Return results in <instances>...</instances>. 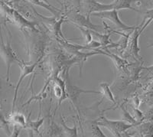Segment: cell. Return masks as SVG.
Returning a JSON list of instances; mask_svg holds the SVG:
<instances>
[{
    "label": "cell",
    "mask_w": 153,
    "mask_h": 137,
    "mask_svg": "<svg viewBox=\"0 0 153 137\" xmlns=\"http://www.w3.org/2000/svg\"><path fill=\"white\" fill-rule=\"evenodd\" d=\"M144 14H145V19H143V20L146 21V19L153 20V9H149V10H147L146 12H144Z\"/></svg>",
    "instance_id": "cell-26"
},
{
    "label": "cell",
    "mask_w": 153,
    "mask_h": 137,
    "mask_svg": "<svg viewBox=\"0 0 153 137\" xmlns=\"http://www.w3.org/2000/svg\"><path fill=\"white\" fill-rule=\"evenodd\" d=\"M0 129H2L8 136L11 135L9 122L8 121V120L5 119V116H4V114L1 110H0Z\"/></svg>",
    "instance_id": "cell-21"
},
{
    "label": "cell",
    "mask_w": 153,
    "mask_h": 137,
    "mask_svg": "<svg viewBox=\"0 0 153 137\" xmlns=\"http://www.w3.org/2000/svg\"><path fill=\"white\" fill-rule=\"evenodd\" d=\"M142 137H153V124L151 123H144L138 127Z\"/></svg>",
    "instance_id": "cell-14"
},
{
    "label": "cell",
    "mask_w": 153,
    "mask_h": 137,
    "mask_svg": "<svg viewBox=\"0 0 153 137\" xmlns=\"http://www.w3.org/2000/svg\"><path fill=\"white\" fill-rule=\"evenodd\" d=\"M152 119H153V116H152Z\"/></svg>",
    "instance_id": "cell-34"
},
{
    "label": "cell",
    "mask_w": 153,
    "mask_h": 137,
    "mask_svg": "<svg viewBox=\"0 0 153 137\" xmlns=\"http://www.w3.org/2000/svg\"><path fill=\"white\" fill-rule=\"evenodd\" d=\"M76 27H77V28L80 29V31H81L82 35H83L84 39H85L86 44L88 45V44L91 43V42L93 41V39H92V35H91L90 30L86 29V28H82V27H79V26H76Z\"/></svg>",
    "instance_id": "cell-23"
},
{
    "label": "cell",
    "mask_w": 153,
    "mask_h": 137,
    "mask_svg": "<svg viewBox=\"0 0 153 137\" xmlns=\"http://www.w3.org/2000/svg\"><path fill=\"white\" fill-rule=\"evenodd\" d=\"M98 126H102L110 130V132L114 136V137H122L121 134L126 132L127 130L136 125L129 124L122 120H110L105 116H100L98 120L94 121Z\"/></svg>",
    "instance_id": "cell-1"
},
{
    "label": "cell",
    "mask_w": 153,
    "mask_h": 137,
    "mask_svg": "<svg viewBox=\"0 0 153 137\" xmlns=\"http://www.w3.org/2000/svg\"><path fill=\"white\" fill-rule=\"evenodd\" d=\"M67 80L66 82V91L68 98H69L71 101L73 106L77 109L78 113H80V110L78 108V99L79 97L81 94H100V91H96V90H87L84 89H81L76 86L72 85L71 83H70L69 79H68V75L66 76Z\"/></svg>",
    "instance_id": "cell-5"
},
{
    "label": "cell",
    "mask_w": 153,
    "mask_h": 137,
    "mask_svg": "<svg viewBox=\"0 0 153 137\" xmlns=\"http://www.w3.org/2000/svg\"><path fill=\"white\" fill-rule=\"evenodd\" d=\"M38 64V61L35 62V64H29V65H27L25 63H23L22 61L21 63H19V65L20 67V69H21V74L19 77V81L17 83V85H16V89H15V93H14V97H13V101H12V113H14L15 107H16V99H17L18 96V92H19V89L20 85H21L22 82L23 81V80L25 79V77L27 76V75L31 74V73H33L34 70L36 68L37 65Z\"/></svg>",
    "instance_id": "cell-8"
},
{
    "label": "cell",
    "mask_w": 153,
    "mask_h": 137,
    "mask_svg": "<svg viewBox=\"0 0 153 137\" xmlns=\"http://www.w3.org/2000/svg\"><path fill=\"white\" fill-rule=\"evenodd\" d=\"M29 2H31V3L34 4V5H38V6H41V7L44 8V9H47V10H48L51 13H52L54 16H59L60 12H58V10H57L56 8L53 7V6H51V5H49L48 3H45V2H44L43 1H40V0H30Z\"/></svg>",
    "instance_id": "cell-15"
},
{
    "label": "cell",
    "mask_w": 153,
    "mask_h": 137,
    "mask_svg": "<svg viewBox=\"0 0 153 137\" xmlns=\"http://www.w3.org/2000/svg\"><path fill=\"white\" fill-rule=\"evenodd\" d=\"M100 87L101 90V91H100V94H102L105 98H106L107 100L111 101L113 103H117L116 99H115L114 96H113V93H112L111 90L110 88V85L107 83H101L100 84Z\"/></svg>",
    "instance_id": "cell-13"
},
{
    "label": "cell",
    "mask_w": 153,
    "mask_h": 137,
    "mask_svg": "<svg viewBox=\"0 0 153 137\" xmlns=\"http://www.w3.org/2000/svg\"><path fill=\"white\" fill-rule=\"evenodd\" d=\"M2 35H1V34H0V42H1V40H2Z\"/></svg>",
    "instance_id": "cell-31"
},
{
    "label": "cell",
    "mask_w": 153,
    "mask_h": 137,
    "mask_svg": "<svg viewBox=\"0 0 153 137\" xmlns=\"http://www.w3.org/2000/svg\"><path fill=\"white\" fill-rule=\"evenodd\" d=\"M121 136H122V137H133V136H132L129 135V134L127 132L123 133L121 134Z\"/></svg>",
    "instance_id": "cell-28"
},
{
    "label": "cell",
    "mask_w": 153,
    "mask_h": 137,
    "mask_svg": "<svg viewBox=\"0 0 153 137\" xmlns=\"http://www.w3.org/2000/svg\"><path fill=\"white\" fill-rule=\"evenodd\" d=\"M0 93H1V83H0Z\"/></svg>",
    "instance_id": "cell-32"
},
{
    "label": "cell",
    "mask_w": 153,
    "mask_h": 137,
    "mask_svg": "<svg viewBox=\"0 0 153 137\" xmlns=\"http://www.w3.org/2000/svg\"><path fill=\"white\" fill-rule=\"evenodd\" d=\"M28 137H34V132L32 130H28Z\"/></svg>",
    "instance_id": "cell-29"
},
{
    "label": "cell",
    "mask_w": 153,
    "mask_h": 137,
    "mask_svg": "<svg viewBox=\"0 0 153 137\" xmlns=\"http://www.w3.org/2000/svg\"><path fill=\"white\" fill-rule=\"evenodd\" d=\"M0 56L2 57V59L5 61L6 64V80L7 82L9 81V76H10V68L13 63L18 62L21 63L22 61L18 58L15 51L12 49L11 46V43L8 42L7 43H5L3 40H1L0 42Z\"/></svg>",
    "instance_id": "cell-4"
},
{
    "label": "cell",
    "mask_w": 153,
    "mask_h": 137,
    "mask_svg": "<svg viewBox=\"0 0 153 137\" xmlns=\"http://www.w3.org/2000/svg\"><path fill=\"white\" fill-rule=\"evenodd\" d=\"M0 5L2 6L6 16L9 18L10 21L15 23L18 27H19L20 28H29L35 31H38V30L35 28V25H37L36 22L27 20L19 12L15 10L14 9L10 8L2 2H0Z\"/></svg>",
    "instance_id": "cell-3"
},
{
    "label": "cell",
    "mask_w": 153,
    "mask_h": 137,
    "mask_svg": "<svg viewBox=\"0 0 153 137\" xmlns=\"http://www.w3.org/2000/svg\"><path fill=\"white\" fill-rule=\"evenodd\" d=\"M152 19H148L147 22L146 23H145L146 21H143L140 25L136 26V28L129 33L126 48L128 47L129 54L133 56L136 59L140 60L142 58L139 56V51H140V49H139V44H138L139 36H140L142 32L144 31L145 28L152 22Z\"/></svg>",
    "instance_id": "cell-2"
},
{
    "label": "cell",
    "mask_w": 153,
    "mask_h": 137,
    "mask_svg": "<svg viewBox=\"0 0 153 137\" xmlns=\"http://www.w3.org/2000/svg\"><path fill=\"white\" fill-rule=\"evenodd\" d=\"M22 129V127H19V126L14 125L13 127V130H12V133L9 136V137H19V134L21 133V130Z\"/></svg>",
    "instance_id": "cell-25"
},
{
    "label": "cell",
    "mask_w": 153,
    "mask_h": 137,
    "mask_svg": "<svg viewBox=\"0 0 153 137\" xmlns=\"http://www.w3.org/2000/svg\"><path fill=\"white\" fill-rule=\"evenodd\" d=\"M132 101H133V103H134V107H136V108H138L139 107V97H135L132 99Z\"/></svg>",
    "instance_id": "cell-27"
},
{
    "label": "cell",
    "mask_w": 153,
    "mask_h": 137,
    "mask_svg": "<svg viewBox=\"0 0 153 137\" xmlns=\"http://www.w3.org/2000/svg\"><path fill=\"white\" fill-rule=\"evenodd\" d=\"M90 31H91V35L96 36V38H97V42H99L101 44V45L103 46V47H107V45L110 43V33L99 34L98 32H97V31H91V30H90Z\"/></svg>",
    "instance_id": "cell-17"
},
{
    "label": "cell",
    "mask_w": 153,
    "mask_h": 137,
    "mask_svg": "<svg viewBox=\"0 0 153 137\" xmlns=\"http://www.w3.org/2000/svg\"><path fill=\"white\" fill-rule=\"evenodd\" d=\"M93 124L91 125V133H92L93 137H107L103 131L100 130L99 126L97 125L94 122H92Z\"/></svg>",
    "instance_id": "cell-22"
},
{
    "label": "cell",
    "mask_w": 153,
    "mask_h": 137,
    "mask_svg": "<svg viewBox=\"0 0 153 137\" xmlns=\"http://www.w3.org/2000/svg\"><path fill=\"white\" fill-rule=\"evenodd\" d=\"M53 93H54V97L58 100V105H61L63 101L68 98L66 91V82L58 76H57L54 79Z\"/></svg>",
    "instance_id": "cell-10"
},
{
    "label": "cell",
    "mask_w": 153,
    "mask_h": 137,
    "mask_svg": "<svg viewBox=\"0 0 153 137\" xmlns=\"http://www.w3.org/2000/svg\"><path fill=\"white\" fill-rule=\"evenodd\" d=\"M64 21H65V17L64 16H61L59 21H54V22H53V31H54V35L58 37V38H61L63 41H66V38L64 37L62 31H61V25H62Z\"/></svg>",
    "instance_id": "cell-19"
},
{
    "label": "cell",
    "mask_w": 153,
    "mask_h": 137,
    "mask_svg": "<svg viewBox=\"0 0 153 137\" xmlns=\"http://www.w3.org/2000/svg\"><path fill=\"white\" fill-rule=\"evenodd\" d=\"M8 121L9 123H13L14 125L19 126V127L25 128V124H26V119L25 116L22 113H12L9 115Z\"/></svg>",
    "instance_id": "cell-12"
},
{
    "label": "cell",
    "mask_w": 153,
    "mask_h": 137,
    "mask_svg": "<svg viewBox=\"0 0 153 137\" xmlns=\"http://www.w3.org/2000/svg\"><path fill=\"white\" fill-rule=\"evenodd\" d=\"M106 52L107 53V55L106 56H109V57H110V58L113 60V62H114V64H115V65H116V67H117L118 69H120V70L123 69V68L126 66L127 64H128V62H127L126 60H123V59H122V58H120V57H118V56L116 55V54H112V53H108L107 51H106Z\"/></svg>",
    "instance_id": "cell-20"
},
{
    "label": "cell",
    "mask_w": 153,
    "mask_h": 137,
    "mask_svg": "<svg viewBox=\"0 0 153 137\" xmlns=\"http://www.w3.org/2000/svg\"><path fill=\"white\" fill-rule=\"evenodd\" d=\"M132 109L134 113V116H135L134 118H135V120H136V121L139 122V120H143V118H144V115H143V112H141L138 108L134 107V106H132Z\"/></svg>",
    "instance_id": "cell-24"
},
{
    "label": "cell",
    "mask_w": 153,
    "mask_h": 137,
    "mask_svg": "<svg viewBox=\"0 0 153 137\" xmlns=\"http://www.w3.org/2000/svg\"><path fill=\"white\" fill-rule=\"evenodd\" d=\"M149 47H153V44H152V45H149Z\"/></svg>",
    "instance_id": "cell-33"
},
{
    "label": "cell",
    "mask_w": 153,
    "mask_h": 137,
    "mask_svg": "<svg viewBox=\"0 0 153 137\" xmlns=\"http://www.w3.org/2000/svg\"><path fill=\"white\" fill-rule=\"evenodd\" d=\"M120 108L122 109L123 112V120L122 121L126 122V123H129V124H132V125H136L139 126L142 123V122H137L133 116L127 111L126 109L123 106V104H122L120 106Z\"/></svg>",
    "instance_id": "cell-16"
},
{
    "label": "cell",
    "mask_w": 153,
    "mask_h": 137,
    "mask_svg": "<svg viewBox=\"0 0 153 137\" xmlns=\"http://www.w3.org/2000/svg\"><path fill=\"white\" fill-rule=\"evenodd\" d=\"M90 15H87V17L81 14L75 13L72 16V21L74 23H75V25L82 27V28H86V29L91 30L97 32L99 31V28H101L100 25H96L91 22L90 19Z\"/></svg>",
    "instance_id": "cell-9"
},
{
    "label": "cell",
    "mask_w": 153,
    "mask_h": 137,
    "mask_svg": "<svg viewBox=\"0 0 153 137\" xmlns=\"http://www.w3.org/2000/svg\"><path fill=\"white\" fill-rule=\"evenodd\" d=\"M144 69L148 70L149 71H151V72H153V65H152V66L148 67V68H144Z\"/></svg>",
    "instance_id": "cell-30"
},
{
    "label": "cell",
    "mask_w": 153,
    "mask_h": 137,
    "mask_svg": "<svg viewBox=\"0 0 153 137\" xmlns=\"http://www.w3.org/2000/svg\"><path fill=\"white\" fill-rule=\"evenodd\" d=\"M83 5L87 12V15H90V16L92 13H95V12L117 10L116 1L110 4H103L94 1V0H87V1L83 2Z\"/></svg>",
    "instance_id": "cell-7"
},
{
    "label": "cell",
    "mask_w": 153,
    "mask_h": 137,
    "mask_svg": "<svg viewBox=\"0 0 153 137\" xmlns=\"http://www.w3.org/2000/svg\"><path fill=\"white\" fill-rule=\"evenodd\" d=\"M92 16L99 17L100 19H106L110 20L112 23L117 26V28L123 31H132L136 28V26H129L124 24L120 19L118 16V11L117 10H111L106 11V12H95L92 13Z\"/></svg>",
    "instance_id": "cell-6"
},
{
    "label": "cell",
    "mask_w": 153,
    "mask_h": 137,
    "mask_svg": "<svg viewBox=\"0 0 153 137\" xmlns=\"http://www.w3.org/2000/svg\"><path fill=\"white\" fill-rule=\"evenodd\" d=\"M30 116H31V114H29L28 118L26 120V124H25V128L32 130V131L35 132V133H37L38 135L41 136V137H42V134L39 133V128L43 125L44 121H45V117L42 119H38V120H35V121H32V120H30Z\"/></svg>",
    "instance_id": "cell-11"
},
{
    "label": "cell",
    "mask_w": 153,
    "mask_h": 137,
    "mask_svg": "<svg viewBox=\"0 0 153 137\" xmlns=\"http://www.w3.org/2000/svg\"><path fill=\"white\" fill-rule=\"evenodd\" d=\"M61 126H62L64 133H65L67 137H77L78 136V132H77V128H76V123H74V127L70 128L66 125L64 120H61Z\"/></svg>",
    "instance_id": "cell-18"
}]
</instances>
